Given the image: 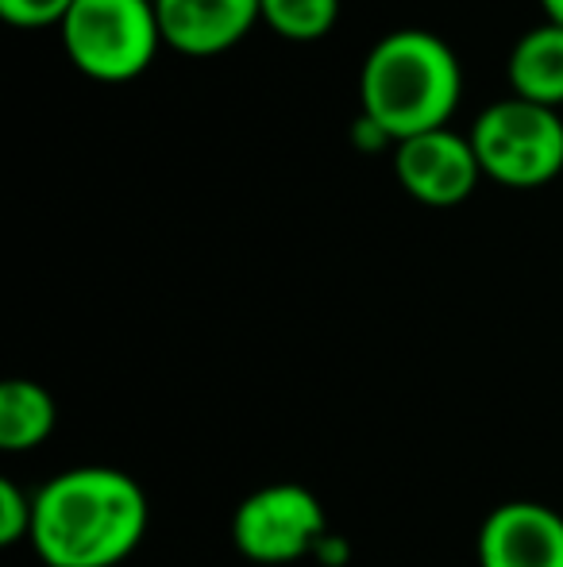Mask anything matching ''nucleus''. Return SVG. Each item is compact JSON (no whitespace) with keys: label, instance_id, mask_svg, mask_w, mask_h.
<instances>
[{"label":"nucleus","instance_id":"15","mask_svg":"<svg viewBox=\"0 0 563 567\" xmlns=\"http://www.w3.org/2000/svg\"><path fill=\"white\" fill-rule=\"evenodd\" d=\"M544 16H549V23H560L563 28V0H541Z\"/></svg>","mask_w":563,"mask_h":567},{"label":"nucleus","instance_id":"4","mask_svg":"<svg viewBox=\"0 0 563 567\" xmlns=\"http://www.w3.org/2000/svg\"><path fill=\"white\" fill-rule=\"evenodd\" d=\"M59 31L70 62L93 82H132L166 47L155 0H77Z\"/></svg>","mask_w":563,"mask_h":567},{"label":"nucleus","instance_id":"11","mask_svg":"<svg viewBox=\"0 0 563 567\" xmlns=\"http://www.w3.org/2000/svg\"><path fill=\"white\" fill-rule=\"evenodd\" d=\"M263 23L290 43H316L340 20V0H259Z\"/></svg>","mask_w":563,"mask_h":567},{"label":"nucleus","instance_id":"14","mask_svg":"<svg viewBox=\"0 0 563 567\" xmlns=\"http://www.w3.org/2000/svg\"><path fill=\"white\" fill-rule=\"evenodd\" d=\"M352 143L359 151H367V155H378V151H390V147H398V140H394L390 132H386L378 120H371V116H355V124H352Z\"/></svg>","mask_w":563,"mask_h":567},{"label":"nucleus","instance_id":"12","mask_svg":"<svg viewBox=\"0 0 563 567\" xmlns=\"http://www.w3.org/2000/svg\"><path fill=\"white\" fill-rule=\"evenodd\" d=\"M31 525H35V494H28L12 478H0V545L12 548L31 540Z\"/></svg>","mask_w":563,"mask_h":567},{"label":"nucleus","instance_id":"5","mask_svg":"<svg viewBox=\"0 0 563 567\" xmlns=\"http://www.w3.org/2000/svg\"><path fill=\"white\" fill-rule=\"evenodd\" d=\"M329 537V514H324L321 498L301 483L259 486L232 514L236 553L263 567L316 556Z\"/></svg>","mask_w":563,"mask_h":567},{"label":"nucleus","instance_id":"13","mask_svg":"<svg viewBox=\"0 0 563 567\" xmlns=\"http://www.w3.org/2000/svg\"><path fill=\"white\" fill-rule=\"evenodd\" d=\"M77 0H0V16L20 31L39 28H62Z\"/></svg>","mask_w":563,"mask_h":567},{"label":"nucleus","instance_id":"8","mask_svg":"<svg viewBox=\"0 0 563 567\" xmlns=\"http://www.w3.org/2000/svg\"><path fill=\"white\" fill-rule=\"evenodd\" d=\"M163 43L186 59H217L251 35L259 0H155Z\"/></svg>","mask_w":563,"mask_h":567},{"label":"nucleus","instance_id":"10","mask_svg":"<svg viewBox=\"0 0 563 567\" xmlns=\"http://www.w3.org/2000/svg\"><path fill=\"white\" fill-rule=\"evenodd\" d=\"M59 425V405L51 390L35 379H8L0 386V449L20 455L46 444Z\"/></svg>","mask_w":563,"mask_h":567},{"label":"nucleus","instance_id":"1","mask_svg":"<svg viewBox=\"0 0 563 567\" xmlns=\"http://www.w3.org/2000/svg\"><path fill=\"white\" fill-rule=\"evenodd\" d=\"M150 525L143 486L121 467H70L35 491L31 548L46 567H121Z\"/></svg>","mask_w":563,"mask_h":567},{"label":"nucleus","instance_id":"9","mask_svg":"<svg viewBox=\"0 0 563 567\" xmlns=\"http://www.w3.org/2000/svg\"><path fill=\"white\" fill-rule=\"evenodd\" d=\"M513 97L533 101L544 109L563 105V28L560 23H536L513 43L505 62Z\"/></svg>","mask_w":563,"mask_h":567},{"label":"nucleus","instance_id":"7","mask_svg":"<svg viewBox=\"0 0 563 567\" xmlns=\"http://www.w3.org/2000/svg\"><path fill=\"white\" fill-rule=\"evenodd\" d=\"M479 567H563V514L513 498L487 514L475 545Z\"/></svg>","mask_w":563,"mask_h":567},{"label":"nucleus","instance_id":"2","mask_svg":"<svg viewBox=\"0 0 563 567\" xmlns=\"http://www.w3.org/2000/svg\"><path fill=\"white\" fill-rule=\"evenodd\" d=\"M463 97V66L440 35L398 28L367 51L359 70V113L378 120L394 140L448 127Z\"/></svg>","mask_w":563,"mask_h":567},{"label":"nucleus","instance_id":"3","mask_svg":"<svg viewBox=\"0 0 563 567\" xmlns=\"http://www.w3.org/2000/svg\"><path fill=\"white\" fill-rule=\"evenodd\" d=\"M467 135L482 178L505 189H541L563 174V120L556 109L505 97L482 109Z\"/></svg>","mask_w":563,"mask_h":567},{"label":"nucleus","instance_id":"6","mask_svg":"<svg viewBox=\"0 0 563 567\" xmlns=\"http://www.w3.org/2000/svg\"><path fill=\"white\" fill-rule=\"evenodd\" d=\"M394 174H398L402 189L428 209L463 205L482 182L471 135H459L451 127H436V132L402 140L394 147Z\"/></svg>","mask_w":563,"mask_h":567}]
</instances>
